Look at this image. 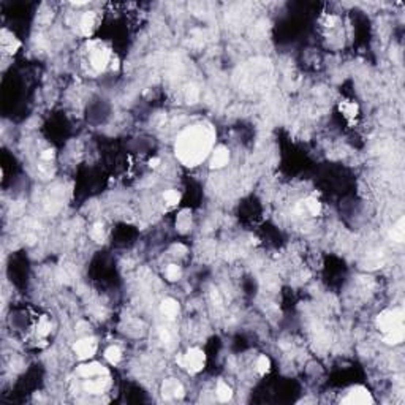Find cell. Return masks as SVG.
<instances>
[{
  "label": "cell",
  "mask_w": 405,
  "mask_h": 405,
  "mask_svg": "<svg viewBox=\"0 0 405 405\" xmlns=\"http://www.w3.org/2000/svg\"><path fill=\"white\" fill-rule=\"evenodd\" d=\"M215 132L209 124H197L187 127L177 136L174 152L182 165L193 168L204 161L212 152Z\"/></svg>",
  "instance_id": "obj_1"
},
{
  "label": "cell",
  "mask_w": 405,
  "mask_h": 405,
  "mask_svg": "<svg viewBox=\"0 0 405 405\" xmlns=\"http://www.w3.org/2000/svg\"><path fill=\"white\" fill-rule=\"evenodd\" d=\"M404 317L405 313L401 307L386 309L377 315V328L382 334L383 342L388 345L402 344L405 329H404Z\"/></svg>",
  "instance_id": "obj_2"
},
{
  "label": "cell",
  "mask_w": 405,
  "mask_h": 405,
  "mask_svg": "<svg viewBox=\"0 0 405 405\" xmlns=\"http://www.w3.org/2000/svg\"><path fill=\"white\" fill-rule=\"evenodd\" d=\"M176 362L179 364L182 369H185L189 374H198L206 366V353L198 347L189 348L187 352L179 354L176 358Z\"/></svg>",
  "instance_id": "obj_3"
},
{
  "label": "cell",
  "mask_w": 405,
  "mask_h": 405,
  "mask_svg": "<svg viewBox=\"0 0 405 405\" xmlns=\"http://www.w3.org/2000/svg\"><path fill=\"white\" fill-rule=\"evenodd\" d=\"M111 50L100 42H91L89 45V62L95 73H101L108 68L111 62Z\"/></svg>",
  "instance_id": "obj_4"
},
{
  "label": "cell",
  "mask_w": 405,
  "mask_h": 405,
  "mask_svg": "<svg viewBox=\"0 0 405 405\" xmlns=\"http://www.w3.org/2000/svg\"><path fill=\"white\" fill-rule=\"evenodd\" d=\"M374 398H372L370 391L366 386L356 385L347 391V396L342 399V404H352V405H370L374 404Z\"/></svg>",
  "instance_id": "obj_5"
},
{
  "label": "cell",
  "mask_w": 405,
  "mask_h": 405,
  "mask_svg": "<svg viewBox=\"0 0 405 405\" xmlns=\"http://www.w3.org/2000/svg\"><path fill=\"white\" fill-rule=\"evenodd\" d=\"M73 352H75L76 358L79 361H89L94 358L97 353V340L94 337H84L79 339L78 342L73 345Z\"/></svg>",
  "instance_id": "obj_6"
},
{
  "label": "cell",
  "mask_w": 405,
  "mask_h": 405,
  "mask_svg": "<svg viewBox=\"0 0 405 405\" xmlns=\"http://www.w3.org/2000/svg\"><path fill=\"white\" fill-rule=\"evenodd\" d=\"M78 374L83 378H94V377L109 375V370L104 366H101L100 362H89V364H81L78 367Z\"/></svg>",
  "instance_id": "obj_7"
},
{
  "label": "cell",
  "mask_w": 405,
  "mask_h": 405,
  "mask_svg": "<svg viewBox=\"0 0 405 405\" xmlns=\"http://www.w3.org/2000/svg\"><path fill=\"white\" fill-rule=\"evenodd\" d=\"M0 43H2V51L3 54L6 55H14L16 52L19 51L21 48V42L18 38H16L11 32H8L6 29L2 30V34H0Z\"/></svg>",
  "instance_id": "obj_8"
},
{
  "label": "cell",
  "mask_w": 405,
  "mask_h": 405,
  "mask_svg": "<svg viewBox=\"0 0 405 405\" xmlns=\"http://www.w3.org/2000/svg\"><path fill=\"white\" fill-rule=\"evenodd\" d=\"M109 375H103V377H94V378H86L84 383V390L91 394H101L106 391V388L109 385L108 382Z\"/></svg>",
  "instance_id": "obj_9"
},
{
  "label": "cell",
  "mask_w": 405,
  "mask_h": 405,
  "mask_svg": "<svg viewBox=\"0 0 405 405\" xmlns=\"http://www.w3.org/2000/svg\"><path fill=\"white\" fill-rule=\"evenodd\" d=\"M230 161V151L225 146H218V148L212 152L210 157V168L212 169H220L225 165H228Z\"/></svg>",
  "instance_id": "obj_10"
},
{
  "label": "cell",
  "mask_w": 405,
  "mask_h": 405,
  "mask_svg": "<svg viewBox=\"0 0 405 405\" xmlns=\"http://www.w3.org/2000/svg\"><path fill=\"white\" fill-rule=\"evenodd\" d=\"M339 111L342 112V116L348 120V124L353 125L356 117H358V114H359V106L354 101L344 100L339 103Z\"/></svg>",
  "instance_id": "obj_11"
},
{
  "label": "cell",
  "mask_w": 405,
  "mask_h": 405,
  "mask_svg": "<svg viewBox=\"0 0 405 405\" xmlns=\"http://www.w3.org/2000/svg\"><path fill=\"white\" fill-rule=\"evenodd\" d=\"M79 29H81V34L86 35V37H91L92 32L95 29V13L94 11H87L83 14V18L79 21Z\"/></svg>",
  "instance_id": "obj_12"
},
{
  "label": "cell",
  "mask_w": 405,
  "mask_h": 405,
  "mask_svg": "<svg viewBox=\"0 0 405 405\" xmlns=\"http://www.w3.org/2000/svg\"><path fill=\"white\" fill-rule=\"evenodd\" d=\"M160 312L168 318H174L177 313H179V303L173 298H166L160 304Z\"/></svg>",
  "instance_id": "obj_13"
},
{
  "label": "cell",
  "mask_w": 405,
  "mask_h": 405,
  "mask_svg": "<svg viewBox=\"0 0 405 405\" xmlns=\"http://www.w3.org/2000/svg\"><path fill=\"white\" fill-rule=\"evenodd\" d=\"M301 207H303V210H305V212L309 215H312V217H317L321 212V202L317 198H313V197H309V198H305L304 201H301Z\"/></svg>",
  "instance_id": "obj_14"
},
{
  "label": "cell",
  "mask_w": 405,
  "mask_h": 405,
  "mask_svg": "<svg viewBox=\"0 0 405 405\" xmlns=\"http://www.w3.org/2000/svg\"><path fill=\"white\" fill-rule=\"evenodd\" d=\"M104 358H106V361L109 364H112V366H117V364L120 362V359H122V352H120L119 347L111 345V347L106 348V350H104Z\"/></svg>",
  "instance_id": "obj_15"
},
{
  "label": "cell",
  "mask_w": 405,
  "mask_h": 405,
  "mask_svg": "<svg viewBox=\"0 0 405 405\" xmlns=\"http://www.w3.org/2000/svg\"><path fill=\"white\" fill-rule=\"evenodd\" d=\"M404 226H405V220L402 217V218H399L398 223L394 225V228L390 233V238L394 242H398V244H402V242H404V238H405V228H404Z\"/></svg>",
  "instance_id": "obj_16"
},
{
  "label": "cell",
  "mask_w": 405,
  "mask_h": 405,
  "mask_svg": "<svg viewBox=\"0 0 405 405\" xmlns=\"http://www.w3.org/2000/svg\"><path fill=\"white\" fill-rule=\"evenodd\" d=\"M215 394H217V399L220 401V402H228L233 398V390L225 382H218L217 383Z\"/></svg>",
  "instance_id": "obj_17"
},
{
  "label": "cell",
  "mask_w": 405,
  "mask_h": 405,
  "mask_svg": "<svg viewBox=\"0 0 405 405\" xmlns=\"http://www.w3.org/2000/svg\"><path fill=\"white\" fill-rule=\"evenodd\" d=\"M37 334H38V337H42V339H46L48 336L51 334V321H50V318L46 317V315H42V317L38 318Z\"/></svg>",
  "instance_id": "obj_18"
},
{
  "label": "cell",
  "mask_w": 405,
  "mask_h": 405,
  "mask_svg": "<svg viewBox=\"0 0 405 405\" xmlns=\"http://www.w3.org/2000/svg\"><path fill=\"white\" fill-rule=\"evenodd\" d=\"M269 370H271V359L264 354L258 356V359H256V372H258V374L263 377V375L268 374Z\"/></svg>",
  "instance_id": "obj_19"
},
{
  "label": "cell",
  "mask_w": 405,
  "mask_h": 405,
  "mask_svg": "<svg viewBox=\"0 0 405 405\" xmlns=\"http://www.w3.org/2000/svg\"><path fill=\"white\" fill-rule=\"evenodd\" d=\"M163 396H173V398H181V396L184 394V390H182V386L179 383H176V382H169L163 386Z\"/></svg>",
  "instance_id": "obj_20"
},
{
  "label": "cell",
  "mask_w": 405,
  "mask_h": 405,
  "mask_svg": "<svg viewBox=\"0 0 405 405\" xmlns=\"http://www.w3.org/2000/svg\"><path fill=\"white\" fill-rule=\"evenodd\" d=\"M163 200L168 206H176V204H179V201H181V193L174 189H169L163 193Z\"/></svg>",
  "instance_id": "obj_21"
},
{
  "label": "cell",
  "mask_w": 405,
  "mask_h": 405,
  "mask_svg": "<svg viewBox=\"0 0 405 405\" xmlns=\"http://www.w3.org/2000/svg\"><path fill=\"white\" fill-rule=\"evenodd\" d=\"M165 274H166L168 280L174 282V280H179L181 279L182 271H181V268L177 264H169L168 268H166V271H165Z\"/></svg>",
  "instance_id": "obj_22"
},
{
  "label": "cell",
  "mask_w": 405,
  "mask_h": 405,
  "mask_svg": "<svg viewBox=\"0 0 405 405\" xmlns=\"http://www.w3.org/2000/svg\"><path fill=\"white\" fill-rule=\"evenodd\" d=\"M104 236V231H103V225L101 223H95L94 225V228L91 230V238L97 242H101Z\"/></svg>",
  "instance_id": "obj_23"
},
{
  "label": "cell",
  "mask_w": 405,
  "mask_h": 405,
  "mask_svg": "<svg viewBox=\"0 0 405 405\" xmlns=\"http://www.w3.org/2000/svg\"><path fill=\"white\" fill-rule=\"evenodd\" d=\"M54 157H55L54 149H46V151H43L42 153H40V158L45 160V161H51Z\"/></svg>",
  "instance_id": "obj_24"
},
{
  "label": "cell",
  "mask_w": 405,
  "mask_h": 405,
  "mask_svg": "<svg viewBox=\"0 0 405 405\" xmlns=\"http://www.w3.org/2000/svg\"><path fill=\"white\" fill-rule=\"evenodd\" d=\"M337 22V18L333 14H326L325 16V26L326 27H334V24Z\"/></svg>",
  "instance_id": "obj_25"
},
{
  "label": "cell",
  "mask_w": 405,
  "mask_h": 405,
  "mask_svg": "<svg viewBox=\"0 0 405 405\" xmlns=\"http://www.w3.org/2000/svg\"><path fill=\"white\" fill-rule=\"evenodd\" d=\"M160 161H161V160H160L158 157H153V158L149 160V166H151V168H157V166L160 165Z\"/></svg>",
  "instance_id": "obj_26"
}]
</instances>
